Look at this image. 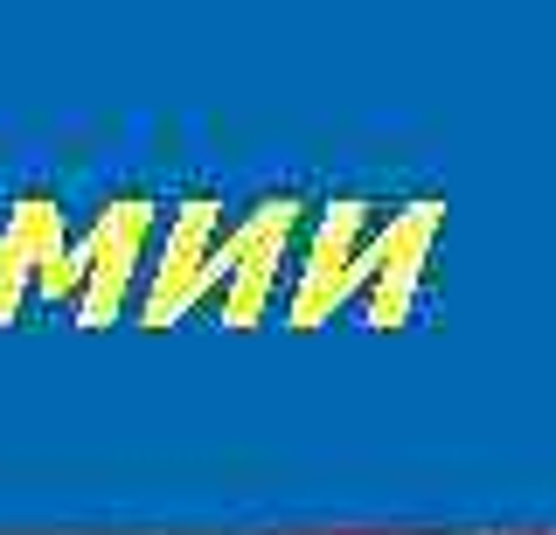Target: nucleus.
<instances>
[{
	"label": "nucleus",
	"instance_id": "7ed1b4c3",
	"mask_svg": "<svg viewBox=\"0 0 556 535\" xmlns=\"http://www.w3.org/2000/svg\"><path fill=\"white\" fill-rule=\"evenodd\" d=\"M390 222V202L382 195H327L313 202V222L300 237V265H292V285H286V306L278 320L292 334H313V327H334L355 314V292L369 279V251Z\"/></svg>",
	"mask_w": 556,
	"mask_h": 535
},
{
	"label": "nucleus",
	"instance_id": "39448f33",
	"mask_svg": "<svg viewBox=\"0 0 556 535\" xmlns=\"http://www.w3.org/2000/svg\"><path fill=\"white\" fill-rule=\"evenodd\" d=\"M70 230L63 202L49 188L8 202L0 216V327H28L63 314V279H70Z\"/></svg>",
	"mask_w": 556,
	"mask_h": 535
},
{
	"label": "nucleus",
	"instance_id": "0eeeda50",
	"mask_svg": "<svg viewBox=\"0 0 556 535\" xmlns=\"http://www.w3.org/2000/svg\"><path fill=\"white\" fill-rule=\"evenodd\" d=\"M543 535H549V528H543Z\"/></svg>",
	"mask_w": 556,
	"mask_h": 535
},
{
	"label": "nucleus",
	"instance_id": "423d86ee",
	"mask_svg": "<svg viewBox=\"0 0 556 535\" xmlns=\"http://www.w3.org/2000/svg\"><path fill=\"white\" fill-rule=\"evenodd\" d=\"M445 237V195H410V202H390V222H382L376 251H369V279L355 292V320L390 334L417 314L431 285V251Z\"/></svg>",
	"mask_w": 556,
	"mask_h": 535
},
{
	"label": "nucleus",
	"instance_id": "20e7f679",
	"mask_svg": "<svg viewBox=\"0 0 556 535\" xmlns=\"http://www.w3.org/2000/svg\"><path fill=\"white\" fill-rule=\"evenodd\" d=\"M223 230H230V202L216 188H188L181 202H161V230L147 251V279L132 300V327L167 334V327L208 314V285H216Z\"/></svg>",
	"mask_w": 556,
	"mask_h": 535
},
{
	"label": "nucleus",
	"instance_id": "f257e3e1",
	"mask_svg": "<svg viewBox=\"0 0 556 535\" xmlns=\"http://www.w3.org/2000/svg\"><path fill=\"white\" fill-rule=\"evenodd\" d=\"M313 222V195L278 188L230 209L223 230V257H216V285H208V320L216 327H265L286 306L292 265H300V237Z\"/></svg>",
	"mask_w": 556,
	"mask_h": 535
},
{
	"label": "nucleus",
	"instance_id": "f03ea898",
	"mask_svg": "<svg viewBox=\"0 0 556 535\" xmlns=\"http://www.w3.org/2000/svg\"><path fill=\"white\" fill-rule=\"evenodd\" d=\"M161 230V195L147 188H118L91 216L70 230V279H63V320L70 327H118L132 320L139 279H147V251Z\"/></svg>",
	"mask_w": 556,
	"mask_h": 535
}]
</instances>
